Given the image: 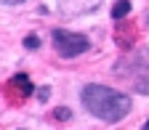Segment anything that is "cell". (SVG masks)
<instances>
[{
	"instance_id": "52a82bcc",
	"label": "cell",
	"mask_w": 149,
	"mask_h": 130,
	"mask_svg": "<svg viewBox=\"0 0 149 130\" xmlns=\"http://www.w3.org/2000/svg\"><path fill=\"white\" fill-rule=\"evenodd\" d=\"M56 120H69V111L67 109H56Z\"/></svg>"
},
{
	"instance_id": "6da1fadb",
	"label": "cell",
	"mask_w": 149,
	"mask_h": 130,
	"mask_svg": "<svg viewBox=\"0 0 149 130\" xmlns=\"http://www.w3.org/2000/svg\"><path fill=\"white\" fill-rule=\"evenodd\" d=\"M80 98H83V106L93 117H99L101 122H109V125L120 122L130 111V98L115 88H107V85H96V82L85 85L80 90Z\"/></svg>"
},
{
	"instance_id": "9c48e42d",
	"label": "cell",
	"mask_w": 149,
	"mask_h": 130,
	"mask_svg": "<svg viewBox=\"0 0 149 130\" xmlns=\"http://www.w3.org/2000/svg\"><path fill=\"white\" fill-rule=\"evenodd\" d=\"M144 127H146V130H149V120H146V125H144Z\"/></svg>"
},
{
	"instance_id": "30bf717a",
	"label": "cell",
	"mask_w": 149,
	"mask_h": 130,
	"mask_svg": "<svg viewBox=\"0 0 149 130\" xmlns=\"http://www.w3.org/2000/svg\"><path fill=\"white\" fill-rule=\"evenodd\" d=\"M146 21H149V19H146Z\"/></svg>"
},
{
	"instance_id": "ba28073f",
	"label": "cell",
	"mask_w": 149,
	"mask_h": 130,
	"mask_svg": "<svg viewBox=\"0 0 149 130\" xmlns=\"http://www.w3.org/2000/svg\"><path fill=\"white\" fill-rule=\"evenodd\" d=\"M3 3H8V6H16V3H24V0H3Z\"/></svg>"
},
{
	"instance_id": "3957f363",
	"label": "cell",
	"mask_w": 149,
	"mask_h": 130,
	"mask_svg": "<svg viewBox=\"0 0 149 130\" xmlns=\"http://www.w3.org/2000/svg\"><path fill=\"white\" fill-rule=\"evenodd\" d=\"M8 90H16V101H22L32 93V82H29L27 74H16V77L8 80Z\"/></svg>"
},
{
	"instance_id": "277c9868",
	"label": "cell",
	"mask_w": 149,
	"mask_h": 130,
	"mask_svg": "<svg viewBox=\"0 0 149 130\" xmlns=\"http://www.w3.org/2000/svg\"><path fill=\"white\" fill-rule=\"evenodd\" d=\"M128 13H130V0H117V3L112 6V19H115V21H123Z\"/></svg>"
},
{
	"instance_id": "5b68a950",
	"label": "cell",
	"mask_w": 149,
	"mask_h": 130,
	"mask_svg": "<svg viewBox=\"0 0 149 130\" xmlns=\"http://www.w3.org/2000/svg\"><path fill=\"white\" fill-rule=\"evenodd\" d=\"M24 48H29V50H32V48H40V37H35V35H29L27 40H24Z\"/></svg>"
},
{
	"instance_id": "8992f818",
	"label": "cell",
	"mask_w": 149,
	"mask_h": 130,
	"mask_svg": "<svg viewBox=\"0 0 149 130\" xmlns=\"http://www.w3.org/2000/svg\"><path fill=\"white\" fill-rule=\"evenodd\" d=\"M136 90H139V93H146V96H149V77H146V80H139V82H136Z\"/></svg>"
},
{
	"instance_id": "7a4b0ae2",
	"label": "cell",
	"mask_w": 149,
	"mask_h": 130,
	"mask_svg": "<svg viewBox=\"0 0 149 130\" xmlns=\"http://www.w3.org/2000/svg\"><path fill=\"white\" fill-rule=\"evenodd\" d=\"M53 37V45H56V53L64 56V59H74L91 48V40L80 32H67V29H53L51 32Z\"/></svg>"
}]
</instances>
